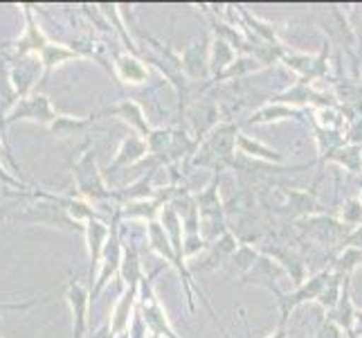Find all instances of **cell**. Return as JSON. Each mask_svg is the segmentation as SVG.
Listing matches in <instances>:
<instances>
[{"instance_id":"cell-1","label":"cell","mask_w":362,"mask_h":338,"mask_svg":"<svg viewBox=\"0 0 362 338\" xmlns=\"http://www.w3.org/2000/svg\"><path fill=\"white\" fill-rule=\"evenodd\" d=\"M72 176H74V187H77V192L83 198H88V201H104V198L110 196V192L106 190L102 171L97 167L95 152L90 147H86L83 154L77 158V162H74Z\"/></svg>"},{"instance_id":"cell-2","label":"cell","mask_w":362,"mask_h":338,"mask_svg":"<svg viewBox=\"0 0 362 338\" xmlns=\"http://www.w3.org/2000/svg\"><path fill=\"white\" fill-rule=\"evenodd\" d=\"M331 275H333L331 269L320 271L317 275H310V278H306V282L299 284L295 291L284 293L281 298H277V305H279V309H281V320H279V322H281V325L288 322L291 314H293V311H295L297 307H302V305H306V303H317V298L322 295L324 286L329 284Z\"/></svg>"},{"instance_id":"cell-3","label":"cell","mask_w":362,"mask_h":338,"mask_svg":"<svg viewBox=\"0 0 362 338\" xmlns=\"http://www.w3.org/2000/svg\"><path fill=\"white\" fill-rule=\"evenodd\" d=\"M142 284L146 286V293L140 291V305H137V309H140V314L146 322V329L153 334V338H180L176 332H173L165 307H162L160 300L156 298L151 282H146V278H144Z\"/></svg>"},{"instance_id":"cell-4","label":"cell","mask_w":362,"mask_h":338,"mask_svg":"<svg viewBox=\"0 0 362 338\" xmlns=\"http://www.w3.org/2000/svg\"><path fill=\"white\" fill-rule=\"evenodd\" d=\"M57 111L52 108L49 97L43 93H34V95H25L14 104V108L9 111L7 124H14L21 120H30V122H39V124H52L57 120Z\"/></svg>"},{"instance_id":"cell-5","label":"cell","mask_w":362,"mask_h":338,"mask_svg":"<svg viewBox=\"0 0 362 338\" xmlns=\"http://www.w3.org/2000/svg\"><path fill=\"white\" fill-rule=\"evenodd\" d=\"M122 257H124V248H122V242H119V235H117V215L113 219V225H110V237L106 242V248L102 253V259H99V273H97V282L93 286V293H90V300H95L99 293L104 291V286L113 280V275L119 273V266H122Z\"/></svg>"},{"instance_id":"cell-6","label":"cell","mask_w":362,"mask_h":338,"mask_svg":"<svg viewBox=\"0 0 362 338\" xmlns=\"http://www.w3.org/2000/svg\"><path fill=\"white\" fill-rule=\"evenodd\" d=\"M284 278H288V271L284 269V264H279L277 259H272L268 255H261L259 261L252 266V271H250L245 278H241V282L264 286V289L274 291V295L281 298L284 293L277 289V282H281Z\"/></svg>"},{"instance_id":"cell-7","label":"cell","mask_w":362,"mask_h":338,"mask_svg":"<svg viewBox=\"0 0 362 338\" xmlns=\"http://www.w3.org/2000/svg\"><path fill=\"white\" fill-rule=\"evenodd\" d=\"M66 300L72 311V338H83L86 329H88L90 293L79 280H70L66 286Z\"/></svg>"},{"instance_id":"cell-8","label":"cell","mask_w":362,"mask_h":338,"mask_svg":"<svg viewBox=\"0 0 362 338\" xmlns=\"http://www.w3.org/2000/svg\"><path fill=\"white\" fill-rule=\"evenodd\" d=\"M209 43L207 39L187 45L180 55L182 72L187 79H207L209 77Z\"/></svg>"},{"instance_id":"cell-9","label":"cell","mask_w":362,"mask_h":338,"mask_svg":"<svg viewBox=\"0 0 362 338\" xmlns=\"http://www.w3.org/2000/svg\"><path fill=\"white\" fill-rule=\"evenodd\" d=\"M236 137H239V129L234 124H218V127L205 137V149L211 158L218 162H228L236 149Z\"/></svg>"},{"instance_id":"cell-10","label":"cell","mask_w":362,"mask_h":338,"mask_svg":"<svg viewBox=\"0 0 362 338\" xmlns=\"http://www.w3.org/2000/svg\"><path fill=\"white\" fill-rule=\"evenodd\" d=\"M144 156H148V145L142 135H129V137H124L119 149H117V154L113 158V162L106 167V171L113 176V174H117L119 169H127L131 165H135V162H140Z\"/></svg>"},{"instance_id":"cell-11","label":"cell","mask_w":362,"mask_h":338,"mask_svg":"<svg viewBox=\"0 0 362 338\" xmlns=\"http://www.w3.org/2000/svg\"><path fill=\"white\" fill-rule=\"evenodd\" d=\"M137 303H140V286H127V291L119 295L113 314H110V327H113L115 336L129 332L133 314L137 311Z\"/></svg>"},{"instance_id":"cell-12","label":"cell","mask_w":362,"mask_h":338,"mask_svg":"<svg viewBox=\"0 0 362 338\" xmlns=\"http://www.w3.org/2000/svg\"><path fill=\"white\" fill-rule=\"evenodd\" d=\"M192 124V135L196 142L205 140V137L218 127V106L211 102H198L187 113Z\"/></svg>"},{"instance_id":"cell-13","label":"cell","mask_w":362,"mask_h":338,"mask_svg":"<svg viewBox=\"0 0 362 338\" xmlns=\"http://www.w3.org/2000/svg\"><path fill=\"white\" fill-rule=\"evenodd\" d=\"M104 113H108V116H115V118L124 120L137 135H142L144 140H146V137L151 135V131H153L151 127H148V122H146V116H144L142 106L137 104V102H133V99H122L119 104L106 108Z\"/></svg>"},{"instance_id":"cell-14","label":"cell","mask_w":362,"mask_h":338,"mask_svg":"<svg viewBox=\"0 0 362 338\" xmlns=\"http://www.w3.org/2000/svg\"><path fill=\"white\" fill-rule=\"evenodd\" d=\"M86 232V244H88V257H90V273L99 266V259L106 248V242L110 237V228L102 219H93L83 225Z\"/></svg>"},{"instance_id":"cell-15","label":"cell","mask_w":362,"mask_h":338,"mask_svg":"<svg viewBox=\"0 0 362 338\" xmlns=\"http://www.w3.org/2000/svg\"><path fill=\"white\" fill-rule=\"evenodd\" d=\"M23 11H25V34L23 39L18 41V57H25V55H41V50L49 43L45 39V34L39 30V25L34 23V16L28 5H23Z\"/></svg>"},{"instance_id":"cell-16","label":"cell","mask_w":362,"mask_h":338,"mask_svg":"<svg viewBox=\"0 0 362 338\" xmlns=\"http://www.w3.org/2000/svg\"><path fill=\"white\" fill-rule=\"evenodd\" d=\"M236 47L230 45L228 41L218 39V36H214L209 43V72L214 74V77L218 79L223 72H226L234 61H236Z\"/></svg>"},{"instance_id":"cell-17","label":"cell","mask_w":362,"mask_h":338,"mask_svg":"<svg viewBox=\"0 0 362 338\" xmlns=\"http://www.w3.org/2000/svg\"><path fill=\"white\" fill-rule=\"evenodd\" d=\"M236 149H239V152L243 156H247V158H257V160H264V162H274V165L284 162V154H279L277 149H270L264 142H259V140H255V137L243 135V133H239V137H236Z\"/></svg>"},{"instance_id":"cell-18","label":"cell","mask_w":362,"mask_h":338,"mask_svg":"<svg viewBox=\"0 0 362 338\" xmlns=\"http://www.w3.org/2000/svg\"><path fill=\"white\" fill-rule=\"evenodd\" d=\"M115 70L124 84H144L148 79V68L135 55H117Z\"/></svg>"},{"instance_id":"cell-19","label":"cell","mask_w":362,"mask_h":338,"mask_svg":"<svg viewBox=\"0 0 362 338\" xmlns=\"http://www.w3.org/2000/svg\"><path fill=\"white\" fill-rule=\"evenodd\" d=\"M72 59H79V52L74 47L61 45V43H47L39 55V61L43 66V74L52 72L54 68L64 66L66 61H72Z\"/></svg>"},{"instance_id":"cell-20","label":"cell","mask_w":362,"mask_h":338,"mask_svg":"<svg viewBox=\"0 0 362 338\" xmlns=\"http://www.w3.org/2000/svg\"><path fill=\"white\" fill-rule=\"evenodd\" d=\"M322 95H317L313 89H310V84H306V81H302L299 79L293 89H288V91H284L281 95H277L272 99V102H277V104H286V106H297V104H308V102H317V104H322V106H327L320 99Z\"/></svg>"},{"instance_id":"cell-21","label":"cell","mask_w":362,"mask_h":338,"mask_svg":"<svg viewBox=\"0 0 362 338\" xmlns=\"http://www.w3.org/2000/svg\"><path fill=\"white\" fill-rule=\"evenodd\" d=\"M236 248H239V242H236V237L232 235V230H223V235L218 240L211 244V255H209V269H226L228 259L236 253Z\"/></svg>"},{"instance_id":"cell-22","label":"cell","mask_w":362,"mask_h":338,"mask_svg":"<svg viewBox=\"0 0 362 338\" xmlns=\"http://www.w3.org/2000/svg\"><path fill=\"white\" fill-rule=\"evenodd\" d=\"M95 120V116L90 118H77V116H59L52 124H49V131H52L57 137L66 140V137H74V135H81L86 129L90 127Z\"/></svg>"},{"instance_id":"cell-23","label":"cell","mask_w":362,"mask_h":338,"mask_svg":"<svg viewBox=\"0 0 362 338\" xmlns=\"http://www.w3.org/2000/svg\"><path fill=\"white\" fill-rule=\"evenodd\" d=\"M261 253L257 248L247 246V244H239V248H236V253L228 259L226 269L232 273V275H241V278H245V275L252 271V266L259 261Z\"/></svg>"},{"instance_id":"cell-24","label":"cell","mask_w":362,"mask_h":338,"mask_svg":"<svg viewBox=\"0 0 362 338\" xmlns=\"http://www.w3.org/2000/svg\"><path fill=\"white\" fill-rule=\"evenodd\" d=\"M324 160L338 162V165L344 167L346 171L360 174L362 171V145H342L340 149H335V152Z\"/></svg>"},{"instance_id":"cell-25","label":"cell","mask_w":362,"mask_h":338,"mask_svg":"<svg viewBox=\"0 0 362 338\" xmlns=\"http://www.w3.org/2000/svg\"><path fill=\"white\" fill-rule=\"evenodd\" d=\"M162 212V201H156V198H142V201H131L124 205V210L119 215L124 219H144V221H156V217H160Z\"/></svg>"},{"instance_id":"cell-26","label":"cell","mask_w":362,"mask_h":338,"mask_svg":"<svg viewBox=\"0 0 362 338\" xmlns=\"http://www.w3.org/2000/svg\"><path fill=\"white\" fill-rule=\"evenodd\" d=\"M291 118H297V111L293 106L272 102L264 108L255 111L252 118L247 120V124H272V122H284V120H291Z\"/></svg>"},{"instance_id":"cell-27","label":"cell","mask_w":362,"mask_h":338,"mask_svg":"<svg viewBox=\"0 0 362 338\" xmlns=\"http://www.w3.org/2000/svg\"><path fill=\"white\" fill-rule=\"evenodd\" d=\"M122 280L127 282V286H140L144 280L140 257H137V250L133 246L124 248V257H122V266H119Z\"/></svg>"},{"instance_id":"cell-28","label":"cell","mask_w":362,"mask_h":338,"mask_svg":"<svg viewBox=\"0 0 362 338\" xmlns=\"http://www.w3.org/2000/svg\"><path fill=\"white\" fill-rule=\"evenodd\" d=\"M362 266V248L358 246H344V250L338 255V259L331 264V271L342 275V278H351L354 271Z\"/></svg>"},{"instance_id":"cell-29","label":"cell","mask_w":362,"mask_h":338,"mask_svg":"<svg viewBox=\"0 0 362 338\" xmlns=\"http://www.w3.org/2000/svg\"><path fill=\"white\" fill-rule=\"evenodd\" d=\"M344 280L346 278H342V275H338V273H333L331 275V280H329V284L324 286V291H322V295L317 298V305L327 311V314H331V311L338 307V303H340V298H342V291H344Z\"/></svg>"},{"instance_id":"cell-30","label":"cell","mask_w":362,"mask_h":338,"mask_svg":"<svg viewBox=\"0 0 362 338\" xmlns=\"http://www.w3.org/2000/svg\"><path fill=\"white\" fill-rule=\"evenodd\" d=\"M259 68H264L259 64V61L252 57V55H239L236 57V61L234 64L221 74L218 79H234V77H245V74H250V72H255V70H259Z\"/></svg>"},{"instance_id":"cell-31","label":"cell","mask_w":362,"mask_h":338,"mask_svg":"<svg viewBox=\"0 0 362 338\" xmlns=\"http://www.w3.org/2000/svg\"><path fill=\"white\" fill-rule=\"evenodd\" d=\"M340 221L344 228H360L362 225V198L360 196H351L346 198L342 212H340Z\"/></svg>"},{"instance_id":"cell-32","label":"cell","mask_w":362,"mask_h":338,"mask_svg":"<svg viewBox=\"0 0 362 338\" xmlns=\"http://www.w3.org/2000/svg\"><path fill=\"white\" fill-rule=\"evenodd\" d=\"M288 205L293 208V212H297V215H310V212H315L320 208V203L315 201L313 194L308 192H299V190H293L288 192Z\"/></svg>"},{"instance_id":"cell-33","label":"cell","mask_w":362,"mask_h":338,"mask_svg":"<svg viewBox=\"0 0 362 338\" xmlns=\"http://www.w3.org/2000/svg\"><path fill=\"white\" fill-rule=\"evenodd\" d=\"M317 122L322 124V129L333 131V129H340L342 118H340L338 113H335L331 106H320V108H317Z\"/></svg>"},{"instance_id":"cell-34","label":"cell","mask_w":362,"mask_h":338,"mask_svg":"<svg viewBox=\"0 0 362 338\" xmlns=\"http://www.w3.org/2000/svg\"><path fill=\"white\" fill-rule=\"evenodd\" d=\"M88 338H115L113 327H110V320H108V322H104L102 327H97L95 332H90V334H88Z\"/></svg>"},{"instance_id":"cell-35","label":"cell","mask_w":362,"mask_h":338,"mask_svg":"<svg viewBox=\"0 0 362 338\" xmlns=\"http://www.w3.org/2000/svg\"><path fill=\"white\" fill-rule=\"evenodd\" d=\"M34 305H36V300H30V303H7V305H0V311H23Z\"/></svg>"},{"instance_id":"cell-36","label":"cell","mask_w":362,"mask_h":338,"mask_svg":"<svg viewBox=\"0 0 362 338\" xmlns=\"http://www.w3.org/2000/svg\"><path fill=\"white\" fill-rule=\"evenodd\" d=\"M0 183L7 185V187H21V181L11 176V174H9L3 165H0Z\"/></svg>"},{"instance_id":"cell-37","label":"cell","mask_w":362,"mask_h":338,"mask_svg":"<svg viewBox=\"0 0 362 338\" xmlns=\"http://www.w3.org/2000/svg\"><path fill=\"white\" fill-rule=\"evenodd\" d=\"M354 332L358 334V338H362V309L356 311V325H354Z\"/></svg>"},{"instance_id":"cell-38","label":"cell","mask_w":362,"mask_h":338,"mask_svg":"<svg viewBox=\"0 0 362 338\" xmlns=\"http://www.w3.org/2000/svg\"><path fill=\"white\" fill-rule=\"evenodd\" d=\"M268 338H288V327H286V325H281V322H279L277 332H274V334H270Z\"/></svg>"},{"instance_id":"cell-39","label":"cell","mask_w":362,"mask_h":338,"mask_svg":"<svg viewBox=\"0 0 362 338\" xmlns=\"http://www.w3.org/2000/svg\"><path fill=\"white\" fill-rule=\"evenodd\" d=\"M346 338H358V334L356 332H346Z\"/></svg>"},{"instance_id":"cell-40","label":"cell","mask_w":362,"mask_h":338,"mask_svg":"<svg viewBox=\"0 0 362 338\" xmlns=\"http://www.w3.org/2000/svg\"><path fill=\"white\" fill-rule=\"evenodd\" d=\"M117 338H129V334H122V336H117Z\"/></svg>"},{"instance_id":"cell-41","label":"cell","mask_w":362,"mask_h":338,"mask_svg":"<svg viewBox=\"0 0 362 338\" xmlns=\"http://www.w3.org/2000/svg\"><path fill=\"white\" fill-rule=\"evenodd\" d=\"M3 217H5V212H3V210H0V219H3Z\"/></svg>"},{"instance_id":"cell-42","label":"cell","mask_w":362,"mask_h":338,"mask_svg":"<svg viewBox=\"0 0 362 338\" xmlns=\"http://www.w3.org/2000/svg\"><path fill=\"white\" fill-rule=\"evenodd\" d=\"M0 338H3V336H0Z\"/></svg>"},{"instance_id":"cell-43","label":"cell","mask_w":362,"mask_h":338,"mask_svg":"<svg viewBox=\"0 0 362 338\" xmlns=\"http://www.w3.org/2000/svg\"><path fill=\"white\" fill-rule=\"evenodd\" d=\"M228 338H230V336H228Z\"/></svg>"}]
</instances>
